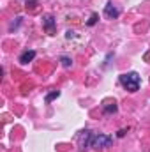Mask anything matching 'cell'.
<instances>
[{"instance_id":"1","label":"cell","mask_w":150,"mask_h":152,"mask_svg":"<svg viewBox=\"0 0 150 152\" xmlns=\"http://www.w3.org/2000/svg\"><path fill=\"white\" fill-rule=\"evenodd\" d=\"M120 83L124 88H127L129 92H138L140 90V83H141V78L136 71H131V73H124L120 75Z\"/></svg>"},{"instance_id":"2","label":"cell","mask_w":150,"mask_h":152,"mask_svg":"<svg viewBox=\"0 0 150 152\" xmlns=\"http://www.w3.org/2000/svg\"><path fill=\"white\" fill-rule=\"evenodd\" d=\"M92 140H94L92 131H90V129H83V131L78 134V149L83 152L87 147H90V145H92Z\"/></svg>"},{"instance_id":"3","label":"cell","mask_w":150,"mask_h":152,"mask_svg":"<svg viewBox=\"0 0 150 152\" xmlns=\"http://www.w3.org/2000/svg\"><path fill=\"white\" fill-rule=\"evenodd\" d=\"M113 138L108 134H95L92 140V147L94 149H104V147H111Z\"/></svg>"},{"instance_id":"4","label":"cell","mask_w":150,"mask_h":152,"mask_svg":"<svg viewBox=\"0 0 150 152\" xmlns=\"http://www.w3.org/2000/svg\"><path fill=\"white\" fill-rule=\"evenodd\" d=\"M104 14H106L108 18L115 20V18H118V16H120V11L113 5V2H108V4H106V7H104Z\"/></svg>"},{"instance_id":"5","label":"cell","mask_w":150,"mask_h":152,"mask_svg":"<svg viewBox=\"0 0 150 152\" xmlns=\"http://www.w3.org/2000/svg\"><path fill=\"white\" fill-rule=\"evenodd\" d=\"M36 58V51L34 50H27V51H23L21 55H20V62L21 64H28V62H32Z\"/></svg>"},{"instance_id":"6","label":"cell","mask_w":150,"mask_h":152,"mask_svg":"<svg viewBox=\"0 0 150 152\" xmlns=\"http://www.w3.org/2000/svg\"><path fill=\"white\" fill-rule=\"evenodd\" d=\"M117 110H118V106H117L115 101H106V103L103 104V112H104V113H115Z\"/></svg>"},{"instance_id":"7","label":"cell","mask_w":150,"mask_h":152,"mask_svg":"<svg viewBox=\"0 0 150 152\" xmlns=\"http://www.w3.org/2000/svg\"><path fill=\"white\" fill-rule=\"evenodd\" d=\"M42 23H44V27H46L50 32H53V25H55V20H53V16H51V14H46V16L42 18Z\"/></svg>"},{"instance_id":"8","label":"cell","mask_w":150,"mask_h":152,"mask_svg":"<svg viewBox=\"0 0 150 152\" xmlns=\"http://www.w3.org/2000/svg\"><path fill=\"white\" fill-rule=\"evenodd\" d=\"M57 97H60V90H53V92H50V94L46 96V99H44V101H46V103H51V101H53V99H57Z\"/></svg>"},{"instance_id":"9","label":"cell","mask_w":150,"mask_h":152,"mask_svg":"<svg viewBox=\"0 0 150 152\" xmlns=\"http://www.w3.org/2000/svg\"><path fill=\"white\" fill-rule=\"evenodd\" d=\"M97 20H99V14H97V12H92V16H90V20L87 21V25H88V27H92V25H95V23H97Z\"/></svg>"},{"instance_id":"10","label":"cell","mask_w":150,"mask_h":152,"mask_svg":"<svg viewBox=\"0 0 150 152\" xmlns=\"http://www.w3.org/2000/svg\"><path fill=\"white\" fill-rule=\"evenodd\" d=\"M60 60H62V66H64V67H71V66H73V60H71L69 57H62Z\"/></svg>"},{"instance_id":"11","label":"cell","mask_w":150,"mask_h":152,"mask_svg":"<svg viewBox=\"0 0 150 152\" xmlns=\"http://www.w3.org/2000/svg\"><path fill=\"white\" fill-rule=\"evenodd\" d=\"M66 37H67V39L76 37V32H73V30H67V32H66Z\"/></svg>"}]
</instances>
